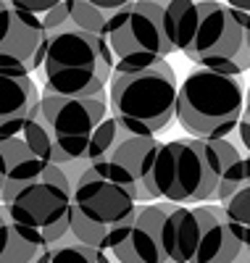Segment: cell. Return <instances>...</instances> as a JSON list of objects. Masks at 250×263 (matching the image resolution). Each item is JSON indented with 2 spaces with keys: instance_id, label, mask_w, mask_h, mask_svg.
<instances>
[{
  "instance_id": "23",
  "label": "cell",
  "mask_w": 250,
  "mask_h": 263,
  "mask_svg": "<svg viewBox=\"0 0 250 263\" xmlns=\"http://www.w3.org/2000/svg\"><path fill=\"white\" fill-rule=\"evenodd\" d=\"M232 263H250V248H242V250H240V255H237Z\"/></svg>"
},
{
  "instance_id": "6",
  "label": "cell",
  "mask_w": 250,
  "mask_h": 263,
  "mask_svg": "<svg viewBox=\"0 0 250 263\" xmlns=\"http://www.w3.org/2000/svg\"><path fill=\"white\" fill-rule=\"evenodd\" d=\"M176 71L164 61L140 71H113L108 114L134 135L155 137L176 119Z\"/></svg>"
},
{
  "instance_id": "10",
  "label": "cell",
  "mask_w": 250,
  "mask_h": 263,
  "mask_svg": "<svg viewBox=\"0 0 250 263\" xmlns=\"http://www.w3.org/2000/svg\"><path fill=\"white\" fill-rule=\"evenodd\" d=\"M0 205L13 221L37 232L48 245H56L69 234L72 182L58 166H45L32 177L3 187Z\"/></svg>"
},
{
  "instance_id": "2",
  "label": "cell",
  "mask_w": 250,
  "mask_h": 263,
  "mask_svg": "<svg viewBox=\"0 0 250 263\" xmlns=\"http://www.w3.org/2000/svg\"><path fill=\"white\" fill-rule=\"evenodd\" d=\"M245 158V153L229 140L179 137L161 142L155 156L153 182L158 200L174 205L216 203L221 184Z\"/></svg>"
},
{
  "instance_id": "1",
  "label": "cell",
  "mask_w": 250,
  "mask_h": 263,
  "mask_svg": "<svg viewBox=\"0 0 250 263\" xmlns=\"http://www.w3.org/2000/svg\"><path fill=\"white\" fill-rule=\"evenodd\" d=\"M164 24L174 50L200 69L240 77L245 61V24L224 0H169Z\"/></svg>"
},
{
  "instance_id": "20",
  "label": "cell",
  "mask_w": 250,
  "mask_h": 263,
  "mask_svg": "<svg viewBox=\"0 0 250 263\" xmlns=\"http://www.w3.org/2000/svg\"><path fill=\"white\" fill-rule=\"evenodd\" d=\"M82 3L93 6L95 11H100L105 16H111V13H116L119 8H124L127 3H132V0H82Z\"/></svg>"
},
{
  "instance_id": "22",
  "label": "cell",
  "mask_w": 250,
  "mask_h": 263,
  "mask_svg": "<svg viewBox=\"0 0 250 263\" xmlns=\"http://www.w3.org/2000/svg\"><path fill=\"white\" fill-rule=\"evenodd\" d=\"M3 184H6V161H3V150H0V195H3Z\"/></svg>"
},
{
  "instance_id": "16",
  "label": "cell",
  "mask_w": 250,
  "mask_h": 263,
  "mask_svg": "<svg viewBox=\"0 0 250 263\" xmlns=\"http://www.w3.org/2000/svg\"><path fill=\"white\" fill-rule=\"evenodd\" d=\"M50 245L29 227L13 221L0 205V263H32Z\"/></svg>"
},
{
  "instance_id": "8",
  "label": "cell",
  "mask_w": 250,
  "mask_h": 263,
  "mask_svg": "<svg viewBox=\"0 0 250 263\" xmlns=\"http://www.w3.org/2000/svg\"><path fill=\"white\" fill-rule=\"evenodd\" d=\"M192 208L166 200L137 205L127 234L108 255L113 263H190Z\"/></svg>"
},
{
  "instance_id": "17",
  "label": "cell",
  "mask_w": 250,
  "mask_h": 263,
  "mask_svg": "<svg viewBox=\"0 0 250 263\" xmlns=\"http://www.w3.org/2000/svg\"><path fill=\"white\" fill-rule=\"evenodd\" d=\"M50 263H113L108 253L95 250V248H87L72 234H66L61 242H56L50 248Z\"/></svg>"
},
{
  "instance_id": "12",
  "label": "cell",
  "mask_w": 250,
  "mask_h": 263,
  "mask_svg": "<svg viewBox=\"0 0 250 263\" xmlns=\"http://www.w3.org/2000/svg\"><path fill=\"white\" fill-rule=\"evenodd\" d=\"M48 32L37 13L0 0V74L29 77L42 69Z\"/></svg>"
},
{
  "instance_id": "4",
  "label": "cell",
  "mask_w": 250,
  "mask_h": 263,
  "mask_svg": "<svg viewBox=\"0 0 250 263\" xmlns=\"http://www.w3.org/2000/svg\"><path fill=\"white\" fill-rule=\"evenodd\" d=\"M45 92L98 98L113 77V55L105 37L63 24L48 32L42 58Z\"/></svg>"
},
{
  "instance_id": "19",
  "label": "cell",
  "mask_w": 250,
  "mask_h": 263,
  "mask_svg": "<svg viewBox=\"0 0 250 263\" xmlns=\"http://www.w3.org/2000/svg\"><path fill=\"white\" fill-rule=\"evenodd\" d=\"M8 3L19 6V8H24L29 13H37V16H45L48 11H53L56 6H61L63 0H8Z\"/></svg>"
},
{
  "instance_id": "21",
  "label": "cell",
  "mask_w": 250,
  "mask_h": 263,
  "mask_svg": "<svg viewBox=\"0 0 250 263\" xmlns=\"http://www.w3.org/2000/svg\"><path fill=\"white\" fill-rule=\"evenodd\" d=\"M226 6H229L232 11H237L240 16H247L250 18V0H224Z\"/></svg>"
},
{
  "instance_id": "11",
  "label": "cell",
  "mask_w": 250,
  "mask_h": 263,
  "mask_svg": "<svg viewBox=\"0 0 250 263\" xmlns=\"http://www.w3.org/2000/svg\"><path fill=\"white\" fill-rule=\"evenodd\" d=\"M105 42L113 55V71H140L164 63L174 53L164 24V6L150 0H132L111 13Z\"/></svg>"
},
{
  "instance_id": "5",
  "label": "cell",
  "mask_w": 250,
  "mask_h": 263,
  "mask_svg": "<svg viewBox=\"0 0 250 263\" xmlns=\"http://www.w3.org/2000/svg\"><path fill=\"white\" fill-rule=\"evenodd\" d=\"M134 213L137 203L132 200V195L103 171L87 166L72 182L69 234L77 242L111 253L127 234Z\"/></svg>"
},
{
  "instance_id": "7",
  "label": "cell",
  "mask_w": 250,
  "mask_h": 263,
  "mask_svg": "<svg viewBox=\"0 0 250 263\" xmlns=\"http://www.w3.org/2000/svg\"><path fill=\"white\" fill-rule=\"evenodd\" d=\"M158 147H161V142L155 137L134 135L108 114L98 126L93 142H90L84 163L103 171L108 179L124 187L137 205L158 203V192L153 182Z\"/></svg>"
},
{
  "instance_id": "15",
  "label": "cell",
  "mask_w": 250,
  "mask_h": 263,
  "mask_svg": "<svg viewBox=\"0 0 250 263\" xmlns=\"http://www.w3.org/2000/svg\"><path fill=\"white\" fill-rule=\"evenodd\" d=\"M216 203L224 208L235 237L242 248H250V158L245 156L229 174L216 195Z\"/></svg>"
},
{
  "instance_id": "3",
  "label": "cell",
  "mask_w": 250,
  "mask_h": 263,
  "mask_svg": "<svg viewBox=\"0 0 250 263\" xmlns=\"http://www.w3.org/2000/svg\"><path fill=\"white\" fill-rule=\"evenodd\" d=\"M108 116L105 92L98 98H69L42 92L34 114L21 129V140L48 166L66 168L84 161L98 126Z\"/></svg>"
},
{
  "instance_id": "9",
  "label": "cell",
  "mask_w": 250,
  "mask_h": 263,
  "mask_svg": "<svg viewBox=\"0 0 250 263\" xmlns=\"http://www.w3.org/2000/svg\"><path fill=\"white\" fill-rule=\"evenodd\" d=\"M245 108L240 77L211 69H195L179 84L176 121L190 137L224 140L237 129Z\"/></svg>"
},
{
  "instance_id": "14",
  "label": "cell",
  "mask_w": 250,
  "mask_h": 263,
  "mask_svg": "<svg viewBox=\"0 0 250 263\" xmlns=\"http://www.w3.org/2000/svg\"><path fill=\"white\" fill-rule=\"evenodd\" d=\"M40 103L32 77L0 74V140L19 137Z\"/></svg>"
},
{
  "instance_id": "18",
  "label": "cell",
  "mask_w": 250,
  "mask_h": 263,
  "mask_svg": "<svg viewBox=\"0 0 250 263\" xmlns=\"http://www.w3.org/2000/svg\"><path fill=\"white\" fill-rule=\"evenodd\" d=\"M237 140L245 150V156L250 158V87H247V92H245V108H242V116L237 121Z\"/></svg>"
},
{
  "instance_id": "13",
  "label": "cell",
  "mask_w": 250,
  "mask_h": 263,
  "mask_svg": "<svg viewBox=\"0 0 250 263\" xmlns=\"http://www.w3.org/2000/svg\"><path fill=\"white\" fill-rule=\"evenodd\" d=\"M242 245L235 237L219 203L192 205V250L190 263H232Z\"/></svg>"
}]
</instances>
